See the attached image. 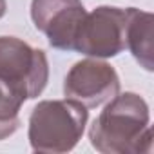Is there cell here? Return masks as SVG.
I'll use <instances>...</instances> for the list:
<instances>
[{"label":"cell","mask_w":154,"mask_h":154,"mask_svg":"<svg viewBox=\"0 0 154 154\" xmlns=\"http://www.w3.org/2000/svg\"><path fill=\"white\" fill-rule=\"evenodd\" d=\"M127 13L122 8L100 6L85 15L74 51L91 58H112L125 49Z\"/></svg>","instance_id":"4"},{"label":"cell","mask_w":154,"mask_h":154,"mask_svg":"<svg viewBox=\"0 0 154 154\" xmlns=\"http://www.w3.org/2000/svg\"><path fill=\"white\" fill-rule=\"evenodd\" d=\"M49 80V63L42 49L17 36H0V84L22 102L40 96Z\"/></svg>","instance_id":"3"},{"label":"cell","mask_w":154,"mask_h":154,"mask_svg":"<svg viewBox=\"0 0 154 154\" xmlns=\"http://www.w3.org/2000/svg\"><path fill=\"white\" fill-rule=\"evenodd\" d=\"M87 11L82 0H33L31 18L35 27L47 36L51 47L74 51L76 36Z\"/></svg>","instance_id":"6"},{"label":"cell","mask_w":154,"mask_h":154,"mask_svg":"<svg viewBox=\"0 0 154 154\" xmlns=\"http://www.w3.org/2000/svg\"><path fill=\"white\" fill-rule=\"evenodd\" d=\"M147 102L136 93L116 94L109 100L89 129L91 145L103 154L150 152L152 129Z\"/></svg>","instance_id":"1"},{"label":"cell","mask_w":154,"mask_h":154,"mask_svg":"<svg viewBox=\"0 0 154 154\" xmlns=\"http://www.w3.org/2000/svg\"><path fill=\"white\" fill-rule=\"evenodd\" d=\"M120 93V76L116 69L102 58L76 62L63 80L65 98L76 100L87 109L100 107Z\"/></svg>","instance_id":"5"},{"label":"cell","mask_w":154,"mask_h":154,"mask_svg":"<svg viewBox=\"0 0 154 154\" xmlns=\"http://www.w3.org/2000/svg\"><path fill=\"white\" fill-rule=\"evenodd\" d=\"M127 22H125V47L132 53L136 62L145 69H154V38H152V24L154 17L149 11H141L136 8H127Z\"/></svg>","instance_id":"7"},{"label":"cell","mask_w":154,"mask_h":154,"mask_svg":"<svg viewBox=\"0 0 154 154\" xmlns=\"http://www.w3.org/2000/svg\"><path fill=\"white\" fill-rule=\"evenodd\" d=\"M87 107L80 102L44 100L29 116V143L35 152L62 154L72 150L84 136L87 125Z\"/></svg>","instance_id":"2"},{"label":"cell","mask_w":154,"mask_h":154,"mask_svg":"<svg viewBox=\"0 0 154 154\" xmlns=\"http://www.w3.org/2000/svg\"><path fill=\"white\" fill-rule=\"evenodd\" d=\"M6 9H8V4H6V0H0V18H2L6 15Z\"/></svg>","instance_id":"9"},{"label":"cell","mask_w":154,"mask_h":154,"mask_svg":"<svg viewBox=\"0 0 154 154\" xmlns=\"http://www.w3.org/2000/svg\"><path fill=\"white\" fill-rule=\"evenodd\" d=\"M22 103L24 102L20 98H17L6 85L0 84V140H6L18 129V111Z\"/></svg>","instance_id":"8"}]
</instances>
